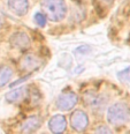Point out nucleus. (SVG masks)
Here are the masks:
<instances>
[{
    "mask_svg": "<svg viewBox=\"0 0 130 134\" xmlns=\"http://www.w3.org/2000/svg\"><path fill=\"white\" fill-rule=\"evenodd\" d=\"M107 120L113 126H121L130 120V107L124 102H117L107 110Z\"/></svg>",
    "mask_w": 130,
    "mask_h": 134,
    "instance_id": "f257e3e1",
    "label": "nucleus"
},
{
    "mask_svg": "<svg viewBox=\"0 0 130 134\" xmlns=\"http://www.w3.org/2000/svg\"><path fill=\"white\" fill-rule=\"evenodd\" d=\"M46 16L53 22H60L67 15V5L65 0H40Z\"/></svg>",
    "mask_w": 130,
    "mask_h": 134,
    "instance_id": "f03ea898",
    "label": "nucleus"
},
{
    "mask_svg": "<svg viewBox=\"0 0 130 134\" xmlns=\"http://www.w3.org/2000/svg\"><path fill=\"white\" fill-rule=\"evenodd\" d=\"M77 102H78V96L74 91H66L58 97L55 105L61 111H69L77 104Z\"/></svg>",
    "mask_w": 130,
    "mask_h": 134,
    "instance_id": "7ed1b4c3",
    "label": "nucleus"
},
{
    "mask_svg": "<svg viewBox=\"0 0 130 134\" xmlns=\"http://www.w3.org/2000/svg\"><path fill=\"white\" fill-rule=\"evenodd\" d=\"M70 124L73 130L77 131V132H83L86 130L88 125H89V117L83 110H75L71 113Z\"/></svg>",
    "mask_w": 130,
    "mask_h": 134,
    "instance_id": "20e7f679",
    "label": "nucleus"
},
{
    "mask_svg": "<svg viewBox=\"0 0 130 134\" xmlns=\"http://www.w3.org/2000/svg\"><path fill=\"white\" fill-rule=\"evenodd\" d=\"M84 100L88 107L96 111H103L104 108L107 104V98L104 95H99V94L92 93V91L86 93L84 95Z\"/></svg>",
    "mask_w": 130,
    "mask_h": 134,
    "instance_id": "39448f33",
    "label": "nucleus"
},
{
    "mask_svg": "<svg viewBox=\"0 0 130 134\" xmlns=\"http://www.w3.org/2000/svg\"><path fill=\"white\" fill-rule=\"evenodd\" d=\"M10 44L17 50H26L30 46V38L26 32H15L10 37Z\"/></svg>",
    "mask_w": 130,
    "mask_h": 134,
    "instance_id": "423d86ee",
    "label": "nucleus"
},
{
    "mask_svg": "<svg viewBox=\"0 0 130 134\" xmlns=\"http://www.w3.org/2000/svg\"><path fill=\"white\" fill-rule=\"evenodd\" d=\"M7 5L9 9L18 16L26 15L29 10V1L28 0H7Z\"/></svg>",
    "mask_w": 130,
    "mask_h": 134,
    "instance_id": "0eeeda50",
    "label": "nucleus"
},
{
    "mask_svg": "<svg viewBox=\"0 0 130 134\" xmlns=\"http://www.w3.org/2000/svg\"><path fill=\"white\" fill-rule=\"evenodd\" d=\"M48 127L52 133H62L67 127V121L62 114H55L48 121Z\"/></svg>",
    "mask_w": 130,
    "mask_h": 134,
    "instance_id": "6e6552de",
    "label": "nucleus"
},
{
    "mask_svg": "<svg viewBox=\"0 0 130 134\" xmlns=\"http://www.w3.org/2000/svg\"><path fill=\"white\" fill-rule=\"evenodd\" d=\"M40 124H41V121L38 117H36V116L30 117V118H28L27 120L23 122V125H22V132L32 133L40 127Z\"/></svg>",
    "mask_w": 130,
    "mask_h": 134,
    "instance_id": "1a4fd4ad",
    "label": "nucleus"
},
{
    "mask_svg": "<svg viewBox=\"0 0 130 134\" xmlns=\"http://www.w3.org/2000/svg\"><path fill=\"white\" fill-rule=\"evenodd\" d=\"M26 95H27V88L20 87L17 89H14V90L9 91L6 95V99L10 103H17V102H21L26 97Z\"/></svg>",
    "mask_w": 130,
    "mask_h": 134,
    "instance_id": "9d476101",
    "label": "nucleus"
},
{
    "mask_svg": "<svg viewBox=\"0 0 130 134\" xmlns=\"http://www.w3.org/2000/svg\"><path fill=\"white\" fill-rule=\"evenodd\" d=\"M13 76V69L7 65L0 66V87H4Z\"/></svg>",
    "mask_w": 130,
    "mask_h": 134,
    "instance_id": "9b49d317",
    "label": "nucleus"
},
{
    "mask_svg": "<svg viewBox=\"0 0 130 134\" xmlns=\"http://www.w3.org/2000/svg\"><path fill=\"white\" fill-rule=\"evenodd\" d=\"M38 65H39V60L36 57H34V55H26L23 58V60H22L21 67L24 71H32Z\"/></svg>",
    "mask_w": 130,
    "mask_h": 134,
    "instance_id": "f8f14e48",
    "label": "nucleus"
},
{
    "mask_svg": "<svg viewBox=\"0 0 130 134\" xmlns=\"http://www.w3.org/2000/svg\"><path fill=\"white\" fill-rule=\"evenodd\" d=\"M35 21L39 27H44L46 24V16L43 13H36L35 14Z\"/></svg>",
    "mask_w": 130,
    "mask_h": 134,
    "instance_id": "ddd939ff",
    "label": "nucleus"
},
{
    "mask_svg": "<svg viewBox=\"0 0 130 134\" xmlns=\"http://www.w3.org/2000/svg\"><path fill=\"white\" fill-rule=\"evenodd\" d=\"M117 76L120 77L121 80H128V79H130V67L129 68H127V69H124V71H122V72H120V73L117 74Z\"/></svg>",
    "mask_w": 130,
    "mask_h": 134,
    "instance_id": "4468645a",
    "label": "nucleus"
},
{
    "mask_svg": "<svg viewBox=\"0 0 130 134\" xmlns=\"http://www.w3.org/2000/svg\"><path fill=\"white\" fill-rule=\"evenodd\" d=\"M96 132L97 133H112V130L107 128V126H105V125H101V126H99L97 128Z\"/></svg>",
    "mask_w": 130,
    "mask_h": 134,
    "instance_id": "2eb2a0df",
    "label": "nucleus"
},
{
    "mask_svg": "<svg viewBox=\"0 0 130 134\" xmlns=\"http://www.w3.org/2000/svg\"><path fill=\"white\" fill-rule=\"evenodd\" d=\"M104 1H106V2H108V4H112V2H113V0H104Z\"/></svg>",
    "mask_w": 130,
    "mask_h": 134,
    "instance_id": "dca6fc26",
    "label": "nucleus"
},
{
    "mask_svg": "<svg viewBox=\"0 0 130 134\" xmlns=\"http://www.w3.org/2000/svg\"><path fill=\"white\" fill-rule=\"evenodd\" d=\"M2 27V19H1V16H0V28Z\"/></svg>",
    "mask_w": 130,
    "mask_h": 134,
    "instance_id": "f3484780",
    "label": "nucleus"
}]
</instances>
